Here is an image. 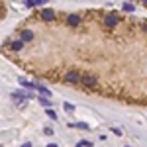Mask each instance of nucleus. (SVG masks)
<instances>
[{
  "mask_svg": "<svg viewBox=\"0 0 147 147\" xmlns=\"http://www.w3.org/2000/svg\"><path fill=\"white\" fill-rule=\"evenodd\" d=\"M65 80L71 82V84H75V82L82 80V77H80V73H77V71H69L67 75H65Z\"/></svg>",
  "mask_w": 147,
  "mask_h": 147,
  "instance_id": "f257e3e1",
  "label": "nucleus"
},
{
  "mask_svg": "<svg viewBox=\"0 0 147 147\" xmlns=\"http://www.w3.org/2000/svg\"><path fill=\"white\" fill-rule=\"evenodd\" d=\"M86 88H94L96 86V77L94 75H86V77H82V80H80Z\"/></svg>",
  "mask_w": 147,
  "mask_h": 147,
  "instance_id": "f03ea898",
  "label": "nucleus"
},
{
  "mask_svg": "<svg viewBox=\"0 0 147 147\" xmlns=\"http://www.w3.org/2000/svg\"><path fill=\"white\" fill-rule=\"evenodd\" d=\"M67 24L71 26V28H77V26L80 24V16L79 14H71V16L67 18Z\"/></svg>",
  "mask_w": 147,
  "mask_h": 147,
  "instance_id": "7ed1b4c3",
  "label": "nucleus"
},
{
  "mask_svg": "<svg viewBox=\"0 0 147 147\" xmlns=\"http://www.w3.org/2000/svg\"><path fill=\"white\" fill-rule=\"evenodd\" d=\"M104 24H106L108 28H114V26L118 24V18H116L114 14H110V16H106V20H104Z\"/></svg>",
  "mask_w": 147,
  "mask_h": 147,
  "instance_id": "20e7f679",
  "label": "nucleus"
},
{
  "mask_svg": "<svg viewBox=\"0 0 147 147\" xmlns=\"http://www.w3.org/2000/svg\"><path fill=\"white\" fill-rule=\"evenodd\" d=\"M41 18L49 22V20H53V18H55V12H53V10H43V12H41Z\"/></svg>",
  "mask_w": 147,
  "mask_h": 147,
  "instance_id": "39448f33",
  "label": "nucleus"
},
{
  "mask_svg": "<svg viewBox=\"0 0 147 147\" xmlns=\"http://www.w3.org/2000/svg\"><path fill=\"white\" fill-rule=\"evenodd\" d=\"M22 47H24L22 39H16V41H12V43H10V49H14V51H20Z\"/></svg>",
  "mask_w": 147,
  "mask_h": 147,
  "instance_id": "423d86ee",
  "label": "nucleus"
},
{
  "mask_svg": "<svg viewBox=\"0 0 147 147\" xmlns=\"http://www.w3.org/2000/svg\"><path fill=\"white\" fill-rule=\"evenodd\" d=\"M34 39V34L30 32V30H24L22 32V41H32Z\"/></svg>",
  "mask_w": 147,
  "mask_h": 147,
  "instance_id": "0eeeda50",
  "label": "nucleus"
},
{
  "mask_svg": "<svg viewBox=\"0 0 147 147\" xmlns=\"http://www.w3.org/2000/svg\"><path fill=\"white\" fill-rule=\"evenodd\" d=\"M39 102H41V104H43L45 108H51V100H49L47 96H39Z\"/></svg>",
  "mask_w": 147,
  "mask_h": 147,
  "instance_id": "6e6552de",
  "label": "nucleus"
},
{
  "mask_svg": "<svg viewBox=\"0 0 147 147\" xmlns=\"http://www.w3.org/2000/svg\"><path fill=\"white\" fill-rule=\"evenodd\" d=\"M63 108H65L67 112H75V106H73L71 102H63Z\"/></svg>",
  "mask_w": 147,
  "mask_h": 147,
  "instance_id": "1a4fd4ad",
  "label": "nucleus"
},
{
  "mask_svg": "<svg viewBox=\"0 0 147 147\" xmlns=\"http://www.w3.org/2000/svg\"><path fill=\"white\" fill-rule=\"evenodd\" d=\"M77 147H92V141H86V139H84V141H79Z\"/></svg>",
  "mask_w": 147,
  "mask_h": 147,
  "instance_id": "9d476101",
  "label": "nucleus"
},
{
  "mask_svg": "<svg viewBox=\"0 0 147 147\" xmlns=\"http://www.w3.org/2000/svg\"><path fill=\"white\" fill-rule=\"evenodd\" d=\"M45 114H47V116H49V118H51V120H57V114L53 112L51 108H47V110H45Z\"/></svg>",
  "mask_w": 147,
  "mask_h": 147,
  "instance_id": "9b49d317",
  "label": "nucleus"
},
{
  "mask_svg": "<svg viewBox=\"0 0 147 147\" xmlns=\"http://www.w3.org/2000/svg\"><path fill=\"white\" fill-rule=\"evenodd\" d=\"M73 127H80V129H88V125L82 124V122H79V124H73Z\"/></svg>",
  "mask_w": 147,
  "mask_h": 147,
  "instance_id": "f8f14e48",
  "label": "nucleus"
},
{
  "mask_svg": "<svg viewBox=\"0 0 147 147\" xmlns=\"http://www.w3.org/2000/svg\"><path fill=\"white\" fill-rule=\"evenodd\" d=\"M124 10H125V12H134V6H131V4H125Z\"/></svg>",
  "mask_w": 147,
  "mask_h": 147,
  "instance_id": "ddd939ff",
  "label": "nucleus"
},
{
  "mask_svg": "<svg viewBox=\"0 0 147 147\" xmlns=\"http://www.w3.org/2000/svg\"><path fill=\"white\" fill-rule=\"evenodd\" d=\"M22 147H32V143H30V141H26V143H24Z\"/></svg>",
  "mask_w": 147,
  "mask_h": 147,
  "instance_id": "4468645a",
  "label": "nucleus"
},
{
  "mask_svg": "<svg viewBox=\"0 0 147 147\" xmlns=\"http://www.w3.org/2000/svg\"><path fill=\"white\" fill-rule=\"evenodd\" d=\"M47 147H57V145H55V143H49V145H47Z\"/></svg>",
  "mask_w": 147,
  "mask_h": 147,
  "instance_id": "2eb2a0df",
  "label": "nucleus"
},
{
  "mask_svg": "<svg viewBox=\"0 0 147 147\" xmlns=\"http://www.w3.org/2000/svg\"><path fill=\"white\" fill-rule=\"evenodd\" d=\"M143 2H145V4H147V0H143Z\"/></svg>",
  "mask_w": 147,
  "mask_h": 147,
  "instance_id": "dca6fc26",
  "label": "nucleus"
}]
</instances>
